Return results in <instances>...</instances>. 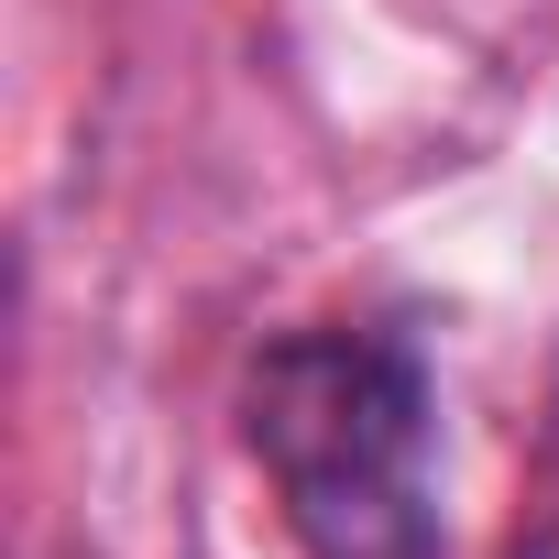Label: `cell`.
Here are the masks:
<instances>
[{
  "label": "cell",
  "instance_id": "1",
  "mask_svg": "<svg viewBox=\"0 0 559 559\" xmlns=\"http://www.w3.org/2000/svg\"><path fill=\"white\" fill-rule=\"evenodd\" d=\"M241 439L308 559H439V384L406 330L263 341Z\"/></svg>",
  "mask_w": 559,
  "mask_h": 559
},
{
  "label": "cell",
  "instance_id": "2",
  "mask_svg": "<svg viewBox=\"0 0 559 559\" xmlns=\"http://www.w3.org/2000/svg\"><path fill=\"white\" fill-rule=\"evenodd\" d=\"M515 559H559V504H548V515H537V526L515 537Z\"/></svg>",
  "mask_w": 559,
  "mask_h": 559
}]
</instances>
